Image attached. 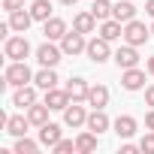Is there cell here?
Listing matches in <instances>:
<instances>
[{
	"instance_id": "6da1fadb",
	"label": "cell",
	"mask_w": 154,
	"mask_h": 154,
	"mask_svg": "<svg viewBox=\"0 0 154 154\" xmlns=\"http://www.w3.org/2000/svg\"><path fill=\"white\" fill-rule=\"evenodd\" d=\"M30 82H33V72L27 69L24 60H12L3 69V85H9V88H21V85H30Z\"/></svg>"
},
{
	"instance_id": "7a4b0ae2",
	"label": "cell",
	"mask_w": 154,
	"mask_h": 154,
	"mask_svg": "<svg viewBox=\"0 0 154 154\" xmlns=\"http://www.w3.org/2000/svg\"><path fill=\"white\" fill-rule=\"evenodd\" d=\"M148 36H151V27H145L142 21H136V18H133V21H127V24H124V39H127L130 45H136V48H139V45H145V42H148Z\"/></svg>"
},
{
	"instance_id": "3957f363",
	"label": "cell",
	"mask_w": 154,
	"mask_h": 154,
	"mask_svg": "<svg viewBox=\"0 0 154 154\" xmlns=\"http://www.w3.org/2000/svg\"><path fill=\"white\" fill-rule=\"evenodd\" d=\"M3 54H6L9 60H24V57L30 54V42H27L24 36H6V42H3Z\"/></svg>"
},
{
	"instance_id": "277c9868",
	"label": "cell",
	"mask_w": 154,
	"mask_h": 154,
	"mask_svg": "<svg viewBox=\"0 0 154 154\" xmlns=\"http://www.w3.org/2000/svg\"><path fill=\"white\" fill-rule=\"evenodd\" d=\"M85 54H88V60H94V63H106V60L112 57L109 39H103V36H94V39H88V48H85Z\"/></svg>"
},
{
	"instance_id": "5b68a950",
	"label": "cell",
	"mask_w": 154,
	"mask_h": 154,
	"mask_svg": "<svg viewBox=\"0 0 154 154\" xmlns=\"http://www.w3.org/2000/svg\"><path fill=\"white\" fill-rule=\"evenodd\" d=\"M60 48H63V54H69V57H75V54H82L85 48H88V39H85V33H79V30H66V36L60 39Z\"/></svg>"
},
{
	"instance_id": "8992f818",
	"label": "cell",
	"mask_w": 154,
	"mask_h": 154,
	"mask_svg": "<svg viewBox=\"0 0 154 154\" xmlns=\"http://www.w3.org/2000/svg\"><path fill=\"white\" fill-rule=\"evenodd\" d=\"M60 57H63V48H57L51 39L42 42V45L36 48V60H39V66H57Z\"/></svg>"
},
{
	"instance_id": "52a82bcc",
	"label": "cell",
	"mask_w": 154,
	"mask_h": 154,
	"mask_svg": "<svg viewBox=\"0 0 154 154\" xmlns=\"http://www.w3.org/2000/svg\"><path fill=\"white\" fill-rule=\"evenodd\" d=\"M42 103H45L51 112H63V109L72 103V97H69V91H66V88H63V91H60V88H48Z\"/></svg>"
},
{
	"instance_id": "ba28073f",
	"label": "cell",
	"mask_w": 154,
	"mask_h": 154,
	"mask_svg": "<svg viewBox=\"0 0 154 154\" xmlns=\"http://www.w3.org/2000/svg\"><path fill=\"white\" fill-rule=\"evenodd\" d=\"M112 60L118 63V69H130V66H139V51H136V45H121L115 54H112Z\"/></svg>"
},
{
	"instance_id": "9c48e42d",
	"label": "cell",
	"mask_w": 154,
	"mask_h": 154,
	"mask_svg": "<svg viewBox=\"0 0 154 154\" xmlns=\"http://www.w3.org/2000/svg\"><path fill=\"white\" fill-rule=\"evenodd\" d=\"M121 88H124V91H142V88H145V72H142L139 66L124 69V72H121Z\"/></svg>"
},
{
	"instance_id": "30bf717a",
	"label": "cell",
	"mask_w": 154,
	"mask_h": 154,
	"mask_svg": "<svg viewBox=\"0 0 154 154\" xmlns=\"http://www.w3.org/2000/svg\"><path fill=\"white\" fill-rule=\"evenodd\" d=\"M63 124L66 127H82V124H88V112H85V106H79V103H69L66 109H63Z\"/></svg>"
},
{
	"instance_id": "8fae6325",
	"label": "cell",
	"mask_w": 154,
	"mask_h": 154,
	"mask_svg": "<svg viewBox=\"0 0 154 154\" xmlns=\"http://www.w3.org/2000/svg\"><path fill=\"white\" fill-rule=\"evenodd\" d=\"M42 33H45V39H63L66 36V21L63 18H57V15H51L48 21H42Z\"/></svg>"
},
{
	"instance_id": "7c38bea8",
	"label": "cell",
	"mask_w": 154,
	"mask_h": 154,
	"mask_svg": "<svg viewBox=\"0 0 154 154\" xmlns=\"http://www.w3.org/2000/svg\"><path fill=\"white\" fill-rule=\"evenodd\" d=\"M36 103V88L33 85H21V88H15V94H12V106H18V109H30Z\"/></svg>"
},
{
	"instance_id": "4fadbf2b",
	"label": "cell",
	"mask_w": 154,
	"mask_h": 154,
	"mask_svg": "<svg viewBox=\"0 0 154 154\" xmlns=\"http://www.w3.org/2000/svg\"><path fill=\"white\" fill-rule=\"evenodd\" d=\"M97 145H100V136L94 130H85L75 136V154H91V151H97Z\"/></svg>"
},
{
	"instance_id": "5bb4252c",
	"label": "cell",
	"mask_w": 154,
	"mask_h": 154,
	"mask_svg": "<svg viewBox=\"0 0 154 154\" xmlns=\"http://www.w3.org/2000/svg\"><path fill=\"white\" fill-rule=\"evenodd\" d=\"M85 103H88L91 109H106V106H109V88H106V85H91Z\"/></svg>"
},
{
	"instance_id": "9a60e30c",
	"label": "cell",
	"mask_w": 154,
	"mask_h": 154,
	"mask_svg": "<svg viewBox=\"0 0 154 154\" xmlns=\"http://www.w3.org/2000/svg\"><path fill=\"white\" fill-rule=\"evenodd\" d=\"M66 91H69L72 103H85V100H88V91H91V85H88L85 79H79V75H75V79H69V82H66Z\"/></svg>"
},
{
	"instance_id": "2e32d148",
	"label": "cell",
	"mask_w": 154,
	"mask_h": 154,
	"mask_svg": "<svg viewBox=\"0 0 154 154\" xmlns=\"http://www.w3.org/2000/svg\"><path fill=\"white\" fill-rule=\"evenodd\" d=\"M112 127H115L118 139H130V136L136 133V127H139V124H136V118H133V115H118Z\"/></svg>"
},
{
	"instance_id": "e0dca14e",
	"label": "cell",
	"mask_w": 154,
	"mask_h": 154,
	"mask_svg": "<svg viewBox=\"0 0 154 154\" xmlns=\"http://www.w3.org/2000/svg\"><path fill=\"white\" fill-rule=\"evenodd\" d=\"M33 24V15H30V9L24 12V9H18V12H9V27L15 30V33H27V27Z\"/></svg>"
},
{
	"instance_id": "ac0fdd59",
	"label": "cell",
	"mask_w": 154,
	"mask_h": 154,
	"mask_svg": "<svg viewBox=\"0 0 154 154\" xmlns=\"http://www.w3.org/2000/svg\"><path fill=\"white\" fill-rule=\"evenodd\" d=\"M100 36H103V39H109V42L121 39V36H124L121 21H118V18H106V21H100Z\"/></svg>"
},
{
	"instance_id": "d6986e66",
	"label": "cell",
	"mask_w": 154,
	"mask_h": 154,
	"mask_svg": "<svg viewBox=\"0 0 154 154\" xmlns=\"http://www.w3.org/2000/svg\"><path fill=\"white\" fill-rule=\"evenodd\" d=\"M109 127H112V121H109V115H106L103 109H94V112L88 115V130H94L97 136H100V133H106Z\"/></svg>"
},
{
	"instance_id": "ffe728a7",
	"label": "cell",
	"mask_w": 154,
	"mask_h": 154,
	"mask_svg": "<svg viewBox=\"0 0 154 154\" xmlns=\"http://www.w3.org/2000/svg\"><path fill=\"white\" fill-rule=\"evenodd\" d=\"M33 85H36V88H42V91L57 88V72H54V66H42V69L33 75Z\"/></svg>"
},
{
	"instance_id": "44dd1931",
	"label": "cell",
	"mask_w": 154,
	"mask_h": 154,
	"mask_svg": "<svg viewBox=\"0 0 154 154\" xmlns=\"http://www.w3.org/2000/svg\"><path fill=\"white\" fill-rule=\"evenodd\" d=\"M112 18H118L121 24H127V21L136 18V6L130 3V0H118V3L112 6Z\"/></svg>"
},
{
	"instance_id": "7402d4cb",
	"label": "cell",
	"mask_w": 154,
	"mask_h": 154,
	"mask_svg": "<svg viewBox=\"0 0 154 154\" xmlns=\"http://www.w3.org/2000/svg\"><path fill=\"white\" fill-rule=\"evenodd\" d=\"M27 127H30V118L27 115H12L9 121H6V133L9 136H27Z\"/></svg>"
},
{
	"instance_id": "603a6c76",
	"label": "cell",
	"mask_w": 154,
	"mask_h": 154,
	"mask_svg": "<svg viewBox=\"0 0 154 154\" xmlns=\"http://www.w3.org/2000/svg\"><path fill=\"white\" fill-rule=\"evenodd\" d=\"M39 142H42V145H48V148H54V145L60 142V127H57V124H51V121H48V124H42V127H39Z\"/></svg>"
},
{
	"instance_id": "cb8c5ba5",
	"label": "cell",
	"mask_w": 154,
	"mask_h": 154,
	"mask_svg": "<svg viewBox=\"0 0 154 154\" xmlns=\"http://www.w3.org/2000/svg\"><path fill=\"white\" fill-rule=\"evenodd\" d=\"M48 112H51V109H48L45 103H33V106L27 109V118H30L33 127H42V124H48Z\"/></svg>"
},
{
	"instance_id": "d4e9b609",
	"label": "cell",
	"mask_w": 154,
	"mask_h": 154,
	"mask_svg": "<svg viewBox=\"0 0 154 154\" xmlns=\"http://www.w3.org/2000/svg\"><path fill=\"white\" fill-rule=\"evenodd\" d=\"M72 27L79 30V33H94V27H97V18H94V12H79L72 18Z\"/></svg>"
},
{
	"instance_id": "484cf974",
	"label": "cell",
	"mask_w": 154,
	"mask_h": 154,
	"mask_svg": "<svg viewBox=\"0 0 154 154\" xmlns=\"http://www.w3.org/2000/svg\"><path fill=\"white\" fill-rule=\"evenodd\" d=\"M30 15H33V21H48L51 18V3L48 0H33L30 3Z\"/></svg>"
},
{
	"instance_id": "4316f807",
	"label": "cell",
	"mask_w": 154,
	"mask_h": 154,
	"mask_svg": "<svg viewBox=\"0 0 154 154\" xmlns=\"http://www.w3.org/2000/svg\"><path fill=\"white\" fill-rule=\"evenodd\" d=\"M91 12H94L97 21H106V18H112V3H109V0H94Z\"/></svg>"
},
{
	"instance_id": "83f0119b",
	"label": "cell",
	"mask_w": 154,
	"mask_h": 154,
	"mask_svg": "<svg viewBox=\"0 0 154 154\" xmlns=\"http://www.w3.org/2000/svg\"><path fill=\"white\" fill-rule=\"evenodd\" d=\"M39 145H42V142H33V139H27V136H18V142H15V154H36Z\"/></svg>"
},
{
	"instance_id": "f1b7e54d",
	"label": "cell",
	"mask_w": 154,
	"mask_h": 154,
	"mask_svg": "<svg viewBox=\"0 0 154 154\" xmlns=\"http://www.w3.org/2000/svg\"><path fill=\"white\" fill-rule=\"evenodd\" d=\"M51 151H54V154H69V151H75V142H72V139H60Z\"/></svg>"
},
{
	"instance_id": "f546056e",
	"label": "cell",
	"mask_w": 154,
	"mask_h": 154,
	"mask_svg": "<svg viewBox=\"0 0 154 154\" xmlns=\"http://www.w3.org/2000/svg\"><path fill=\"white\" fill-rule=\"evenodd\" d=\"M139 145H142V154H154V130H151V133H145Z\"/></svg>"
},
{
	"instance_id": "4dcf8cb0",
	"label": "cell",
	"mask_w": 154,
	"mask_h": 154,
	"mask_svg": "<svg viewBox=\"0 0 154 154\" xmlns=\"http://www.w3.org/2000/svg\"><path fill=\"white\" fill-rule=\"evenodd\" d=\"M3 9L6 12H18V9H24V0H3Z\"/></svg>"
},
{
	"instance_id": "1f68e13d",
	"label": "cell",
	"mask_w": 154,
	"mask_h": 154,
	"mask_svg": "<svg viewBox=\"0 0 154 154\" xmlns=\"http://www.w3.org/2000/svg\"><path fill=\"white\" fill-rule=\"evenodd\" d=\"M136 151H142V145H133V142H124L121 145V154H136Z\"/></svg>"
},
{
	"instance_id": "d6a6232c",
	"label": "cell",
	"mask_w": 154,
	"mask_h": 154,
	"mask_svg": "<svg viewBox=\"0 0 154 154\" xmlns=\"http://www.w3.org/2000/svg\"><path fill=\"white\" fill-rule=\"evenodd\" d=\"M145 103L154 109V85H148V88H145Z\"/></svg>"
},
{
	"instance_id": "836d02e7",
	"label": "cell",
	"mask_w": 154,
	"mask_h": 154,
	"mask_svg": "<svg viewBox=\"0 0 154 154\" xmlns=\"http://www.w3.org/2000/svg\"><path fill=\"white\" fill-rule=\"evenodd\" d=\"M145 127H148V130H154V109L145 115Z\"/></svg>"
},
{
	"instance_id": "e575fe53",
	"label": "cell",
	"mask_w": 154,
	"mask_h": 154,
	"mask_svg": "<svg viewBox=\"0 0 154 154\" xmlns=\"http://www.w3.org/2000/svg\"><path fill=\"white\" fill-rule=\"evenodd\" d=\"M145 12H148V15L154 18V0H148V3H145Z\"/></svg>"
},
{
	"instance_id": "d590c367",
	"label": "cell",
	"mask_w": 154,
	"mask_h": 154,
	"mask_svg": "<svg viewBox=\"0 0 154 154\" xmlns=\"http://www.w3.org/2000/svg\"><path fill=\"white\" fill-rule=\"evenodd\" d=\"M145 69H148V72H151V75H154V54H151V57H148V63H145Z\"/></svg>"
},
{
	"instance_id": "8d00e7d4",
	"label": "cell",
	"mask_w": 154,
	"mask_h": 154,
	"mask_svg": "<svg viewBox=\"0 0 154 154\" xmlns=\"http://www.w3.org/2000/svg\"><path fill=\"white\" fill-rule=\"evenodd\" d=\"M60 3H63V6H75V0H60Z\"/></svg>"
},
{
	"instance_id": "74e56055",
	"label": "cell",
	"mask_w": 154,
	"mask_h": 154,
	"mask_svg": "<svg viewBox=\"0 0 154 154\" xmlns=\"http://www.w3.org/2000/svg\"><path fill=\"white\" fill-rule=\"evenodd\" d=\"M151 36H154V24H151Z\"/></svg>"
}]
</instances>
